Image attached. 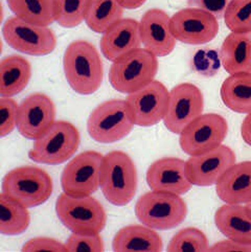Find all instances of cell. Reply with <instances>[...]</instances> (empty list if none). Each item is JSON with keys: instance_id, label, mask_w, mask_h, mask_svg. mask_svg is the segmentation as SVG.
Returning <instances> with one entry per match:
<instances>
[{"instance_id": "1", "label": "cell", "mask_w": 251, "mask_h": 252, "mask_svg": "<svg viewBox=\"0 0 251 252\" xmlns=\"http://www.w3.org/2000/svg\"><path fill=\"white\" fill-rule=\"evenodd\" d=\"M63 69L67 83L79 94H94L103 84V61L95 46L86 40H75L67 46Z\"/></svg>"}, {"instance_id": "2", "label": "cell", "mask_w": 251, "mask_h": 252, "mask_svg": "<svg viewBox=\"0 0 251 252\" xmlns=\"http://www.w3.org/2000/svg\"><path fill=\"white\" fill-rule=\"evenodd\" d=\"M138 175L132 158L123 151H112L105 155L100 179V189L113 205L125 206L137 191Z\"/></svg>"}, {"instance_id": "3", "label": "cell", "mask_w": 251, "mask_h": 252, "mask_svg": "<svg viewBox=\"0 0 251 252\" xmlns=\"http://www.w3.org/2000/svg\"><path fill=\"white\" fill-rule=\"evenodd\" d=\"M135 216L150 228L169 230L186 220L188 205L179 195L151 189L137 200Z\"/></svg>"}, {"instance_id": "4", "label": "cell", "mask_w": 251, "mask_h": 252, "mask_svg": "<svg viewBox=\"0 0 251 252\" xmlns=\"http://www.w3.org/2000/svg\"><path fill=\"white\" fill-rule=\"evenodd\" d=\"M158 57L139 47L114 61L109 70L111 86L124 94H130L155 80Z\"/></svg>"}, {"instance_id": "5", "label": "cell", "mask_w": 251, "mask_h": 252, "mask_svg": "<svg viewBox=\"0 0 251 252\" xmlns=\"http://www.w3.org/2000/svg\"><path fill=\"white\" fill-rule=\"evenodd\" d=\"M56 213L65 227L75 233H100L107 224L103 204L92 196L74 197L62 192L57 199Z\"/></svg>"}, {"instance_id": "6", "label": "cell", "mask_w": 251, "mask_h": 252, "mask_svg": "<svg viewBox=\"0 0 251 252\" xmlns=\"http://www.w3.org/2000/svg\"><path fill=\"white\" fill-rule=\"evenodd\" d=\"M54 190L49 174L38 166H19L8 172L2 180V192L28 208L44 204Z\"/></svg>"}, {"instance_id": "7", "label": "cell", "mask_w": 251, "mask_h": 252, "mask_svg": "<svg viewBox=\"0 0 251 252\" xmlns=\"http://www.w3.org/2000/svg\"><path fill=\"white\" fill-rule=\"evenodd\" d=\"M134 124L126 99H109L94 109L88 117L90 137L99 144H113L131 133Z\"/></svg>"}, {"instance_id": "8", "label": "cell", "mask_w": 251, "mask_h": 252, "mask_svg": "<svg viewBox=\"0 0 251 252\" xmlns=\"http://www.w3.org/2000/svg\"><path fill=\"white\" fill-rule=\"evenodd\" d=\"M80 142V132L74 125L66 121H58L35 140L29 157L37 163L61 164L72 158Z\"/></svg>"}, {"instance_id": "9", "label": "cell", "mask_w": 251, "mask_h": 252, "mask_svg": "<svg viewBox=\"0 0 251 252\" xmlns=\"http://www.w3.org/2000/svg\"><path fill=\"white\" fill-rule=\"evenodd\" d=\"M2 36L8 46L31 56L49 55L57 46L56 33L49 27L25 21L17 16L6 19Z\"/></svg>"}, {"instance_id": "10", "label": "cell", "mask_w": 251, "mask_h": 252, "mask_svg": "<svg viewBox=\"0 0 251 252\" xmlns=\"http://www.w3.org/2000/svg\"><path fill=\"white\" fill-rule=\"evenodd\" d=\"M105 156L95 151H86L74 156L61 175V187L67 195L91 196L100 188Z\"/></svg>"}, {"instance_id": "11", "label": "cell", "mask_w": 251, "mask_h": 252, "mask_svg": "<svg viewBox=\"0 0 251 252\" xmlns=\"http://www.w3.org/2000/svg\"><path fill=\"white\" fill-rule=\"evenodd\" d=\"M227 133L228 124L222 115L201 114L180 133L179 144L189 156L204 154L220 147Z\"/></svg>"}, {"instance_id": "12", "label": "cell", "mask_w": 251, "mask_h": 252, "mask_svg": "<svg viewBox=\"0 0 251 252\" xmlns=\"http://www.w3.org/2000/svg\"><path fill=\"white\" fill-rule=\"evenodd\" d=\"M204 96L196 85L181 83L170 91L167 111L163 120L165 128L174 134H178L203 114Z\"/></svg>"}, {"instance_id": "13", "label": "cell", "mask_w": 251, "mask_h": 252, "mask_svg": "<svg viewBox=\"0 0 251 252\" xmlns=\"http://www.w3.org/2000/svg\"><path fill=\"white\" fill-rule=\"evenodd\" d=\"M169 99L170 91L164 84L154 80L128 94L126 100L135 126L152 127L164 120Z\"/></svg>"}, {"instance_id": "14", "label": "cell", "mask_w": 251, "mask_h": 252, "mask_svg": "<svg viewBox=\"0 0 251 252\" xmlns=\"http://www.w3.org/2000/svg\"><path fill=\"white\" fill-rule=\"evenodd\" d=\"M175 38L189 45L206 44L219 32V22L212 14L196 7H187L171 17Z\"/></svg>"}, {"instance_id": "15", "label": "cell", "mask_w": 251, "mask_h": 252, "mask_svg": "<svg viewBox=\"0 0 251 252\" xmlns=\"http://www.w3.org/2000/svg\"><path fill=\"white\" fill-rule=\"evenodd\" d=\"M56 123V106L45 94L36 92L19 105L17 129L25 138L36 140Z\"/></svg>"}, {"instance_id": "16", "label": "cell", "mask_w": 251, "mask_h": 252, "mask_svg": "<svg viewBox=\"0 0 251 252\" xmlns=\"http://www.w3.org/2000/svg\"><path fill=\"white\" fill-rule=\"evenodd\" d=\"M236 154L227 146L221 145L204 154L190 156L187 161V173L197 187H212L236 163Z\"/></svg>"}, {"instance_id": "17", "label": "cell", "mask_w": 251, "mask_h": 252, "mask_svg": "<svg viewBox=\"0 0 251 252\" xmlns=\"http://www.w3.org/2000/svg\"><path fill=\"white\" fill-rule=\"evenodd\" d=\"M147 183L151 189L186 195L192 188L187 173V161L177 157H163L154 161L147 171Z\"/></svg>"}, {"instance_id": "18", "label": "cell", "mask_w": 251, "mask_h": 252, "mask_svg": "<svg viewBox=\"0 0 251 252\" xmlns=\"http://www.w3.org/2000/svg\"><path fill=\"white\" fill-rule=\"evenodd\" d=\"M141 43L156 57H166L173 53L176 41L171 17L160 8L148 10L139 21Z\"/></svg>"}, {"instance_id": "19", "label": "cell", "mask_w": 251, "mask_h": 252, "mask_svg": "<svg viewBox=\"0 0 251 252\" xmlns=\"http://www.w3.org/2000/svg\"><path fill=\"white\" fill-rule=\"evenodd\" d=\"M139 22L131 18H123L108 29L100 38V52L107 60L117 59L141 46Z\"/></svg>"}, {"instance_id": "20", "label": "cell", "mask_w": 251, "mask_h": 252, "mask_svg": "<svg viewBox=\"0 0 251 252\" xmlns=\"http://www.w3.org/2000/svg\"><path fill=\"white\" fill-rule=\"evenodd\" d=\"M217 195L228 204L251 201V161L234 163L216 184Z\"/></svg>"}, {"instance_id": "21", "label": "cell", "mask_w": 251, "mask_h": 252, "mask_svg": "<svg viewBox=\"0 0 251 252\" xmlns=\"http://www.w3.org/2000/svg\"><path fill=\"white\" fill-rule=\"evenodd\" d=\"M215 224L227 239L251 244V215L245 205H222L215 214Z\"/></svg>"}, {"instance_id": "22", "label": "cell", "mask_w": 251, "mask_h": 252, "mask_svg": "<svg viewBox=\"0 0 251 252\" xmlns=\"http://www.w3.org/2000/svg\"><path fill=\"white\" fill-rule=\"evenodd\" d=\"M223 68L229 74L251 72V32H230L220 48Z\"/></svg>"}, {"instance_id": "23", "label": "cell", "mask_w": 251, "mask_h": 252, "mask_svg": "<svg viewBox=\"0 0 251 252\" xmlns=\"http://www.w3.org/2000/svg\"><path fill=\"white\" fill-rule=\"evenodd\" d=\"M114 251H162L163 242L161 237L146 225H129L123 227L113 238Z\"/></svg>"}, {"instance_id": "24", "label": "cell", "mask_w": 251, "mask_h": 252, "mask_svg": "<svg viewBox=\"0 0 251 252\" xmlns=\"http://www.w3.org/2000/svg\"><path fill=\"white\" fill-rule=\"evenodd\" d=\"M31 78V65L27 59L12 55L2 59L0 63V94L11 96L19 94Z\"/></svg>"}, {"instance_id": "25", "label": "cell", "mask_w": 251, "mask_h": 252, "mask_svg": "<svg viewBox=\"0 0 251 252\" xmlns=\"http://www.w3.org/2000/svg\"><path fill=\"white\" fill-rule=\"evenodd\" d=\"M223 104L240 114L251 112V72L230 74L220 89Z\"/></svg>"}, {"instance_id": "26", "label": "cell", "mask_w": 251, "mask_h": 252, "mask_svg": "<svg viewBox=\"0 0 251 252\" xmlns=\"http://www.w3.org/2000/svg\"><path fill=\"white\" fill-rule=\"evenodd\" d=\"M31 215L27 206L18 201L0 194V232L4 236H19L29 228Z\"/></svg>"}, {"instance_id": "27", "label": "cell", "mask_w": 251, "mask_h": 252, "mask_svg": "<svg viewBox=\"0 0 251 252\" xmlns=\"http://www.w3.org/2000/svg\"><path fill=\"white\" fill-rule=\"evenodd\" d=\"M124 10L119 0H90L85 22L91 31L104 33L123 19Z\"/></svg>"}, {"instance_id": "28", "label": "cell", "mask_w": 251, "mask_h": 252, "mask_svg": "<svg viewBox=\"0 0 251 252\" xmlns=\"http://www.w3.org/2000/svg\"><path fill=\"white\" fill-rule=\"evenodd\" d=\"M12 13L19 18L49 27L56 21L55 0H6Z\"/></svg>"}, {"instance_id": "29", "label": "cell", "mask_w": 251, "mask_h": 252, "mask_svg": "<svg viewBox=\"0 0 251 252\" xmlns=\"http://www.w3.org/2000/svg\"><path fill=\"white\" fill-rule=\"evenodd\" d=\"M90 0H55L56 22L64 29H73L85 21Z\"/></svg>"}, {"instance_id": "30", "label": "cell", "mask_w": 251, "mask_h": 252, "mask_svg": "<svg viewBox=\"0 0 251 252\" xmlns=\"http://www.w3.org/2000/svg\"><path fill=\"white\" fill-rule=\"evenodd\" d=\"M208 239L203 231L195 227L179 230L170 241L167 251H208Z\"/></svg>"}, {"instance_id": "31", "label": "cell", "mask_w": 251, "mask_h": 252, "mask_svg": "<svg viewBox=\"0 0 251 252\" xmlns=\"http://www.w3.org/2000/svg\"><path fill=\"white\" fill-rule=\"evenodd\" d=\"M224 21L232 32H251V0H231Z\"/></svg>"}, {"instance_id": "32", "label": "cell", "mask_w": 251, "mask_h": 252, "mask_svg": "<svg viewBox=\"0 0 251 252\" xmlns=\"http://www.w3.org/2000/svg\"><path fill=\"white\" fill-rule=\"evenodd\" d=\"M221 64L220 52L212 48L199 49L192 58L194 69L204 77H214L219 71Z\"/></svg>"}, {"instance_id": "33", "label": "cell", "mask_w": 251, "mask_h": 252, "mask_svg": "<svg viewBox=\"0 0 251 252\" xmlns=\"http://www.w3.org/2000/svg\"><path fill=\"white\" fill-rule=\"evenodd\" d=\"M19 105L11 96L0 97V136L5 137L18 125Z\"/></svg>"}, {"instance_id": "34", "label": "cell", "mask_w": 251, "mask_h": 252, "mask_svg": "<svg viewBox=\"0 0 251 252\" xmlns=\"http://www.w3.org/2000/svg\"><path fill=\"white\" fill-rule=\"evenodd\" d=\"M67 251H104L105 244L99 233H75L65 243Z\"/></svg>"}, {"instance_id": "35", "label": "cell", "mask_w": 251, "mask_h": 252, "mask_svg": "<svg viewBox=\"0 0 251 252\" xmlns=\"http://www.w3.org/2000/svg\"><path fill=\"white\" fill-rule=\"evenodd\" d=\"M231 0H188V5L214 15L219 20L224 18Z\"/></svg>"}, {"instance_id": "36", "label": "cell", "mask_w": 251, "mask_h": 252, "mask_svg": "<svg viewBox=\"0 0 251 252\" xmlns=\"http://www.w3.org/2000/svg\"><path fill=\"white\" fill-rule=\"evenodd\" d=\"M22 251H67L64 243L53 238L38 237L28 241Z\"/></svg>"}, {"instance_id": "37", "label": "cell", "mask_w": 251, "mask_h": 252, "mask_svg": "<svg viewBox=\"0 0 251 252\" xmlns=\"http://www.w3.org/2000/svg\"><path fill=\"white\" fill-rule=\"evenodd\" d=\"M209 251H251V244L234 240H224L209 247Z\"/></svg>"}, {"instance_id": "38", "label": "cell", "mask_w": 251, "mask_h": 252, "mask_svg": "<svg viewBox=\"0 0 251 252\" xmlns=\"http://www.w3.org/2000/svg\"><path fill=\"white\" fill-rule=\"evenodd\" d=\"M241 135L248 146L251 147V112L246 115L241 126Z\"/></svg>"}, {"instance_id": "39", "label": "cell", "mask_w": 251, "mask_h": 252, "mask_svg": "<svg viewBox=\"0 0 251 252\" xmlns=\"http://www.w3.org/2000/svg\"><path fill=\"white\" fill-rule=\"evenodd\" d=\"M119 2L127 10H135L144 5L147 0H119Z\"/></svg>"}, {"instance_id": "40", "label": "cell", "mask_w": 251, "mask_h": 252, "mask_svg": "<svg viewBox=\"0 0 251 252\" xmlns=\"http://www.w3.org/2000/svg\"><path fill=\"white\" fill-rule=\"evenodd\" d=\"M245 206H246V208L248 209V212L250 213V215H251V201H249L248 203H246L245 204Z\"/></svg>"}]
</instances>
